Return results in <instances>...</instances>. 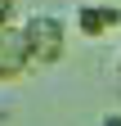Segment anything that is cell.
Wrapping results in <instances>:
<instances>
[{"label": "cell", "mask_w": 121, "mask_h": 126, "mask_svg": "<svg viewBox=\"0 0 121 126\" xmlns=\"http://www.w3.org/2000/svg\"><path fill=\"white\" fill-rule=\"evenodd\" d=\"M121 27V5H76V32L85 41H99Z\"/></svg>", "instance_id": "cell-3"}, {"label": "cell", "mask_w": 121, "mask_h": 126, "mask_svg": "<svg viewBox=\"0 0 121 126\" xmlns=\"http://www.w3.org/2000/svg\"><path fill=\"white\" fill-rule=\"evenodd\" d=\"M23 32H27V41H32L36 68H54V63L67 54V23L54 18V14H27Z\"/></svg>", "instance_id": "cell-1"}, {"label": "cell", "mask_w": 121, "mask_h": 126, "mask_svg": "<svg viewBox=\"0 0 121 126\" xmlns=\"http://www.w3.org/2000/svg\"><path fill=\"white\" fill-rule=\"evenodd\" d=\"M13 14H18V0H0V27H9Z\"/></svg>", "instance_id": "cell-4"}, {"label": "cell", "mask_w": 121, "mask_h": 126, "mask_svg": "<svg viewBox=\"0 0 121 126\" xmlns=\"http://www.w3.org/2000/svg\"><path fill=\"white\" fill-rule=\"evenodd\" d=\"M103 126H121V113H108V117H103Z\"/></svg>", "instance_id": "cell-5"}, {"label": "cell", "mask_w": 121, "mask_h": 126, "mask_svg": "<svg viewBox=\"0 0 121 126\" xmlns=\"http://www.w3.org/2000/svg\"><path fill=\"white\" fill-rule=\"evenodd\" d=\"M117 77H121V54H117Z\"/></svg>", "instance_id": "cell-6"}, {"label": "cell", "mask_w": 121, "mask_h": 126, "mask_svg": "<svg viewBox=\"0 0 121 126\" xmlns=\"http://www.w3.org/2000/svg\"><path fill=\"white\" fill-rule=\"evenodd\" d=\"M36 68V59H32V41H27V32L23 23L18 27H0V81H18V77H27Z\"/></svg>", "instance_id": "cell-2"}]
</instances>
